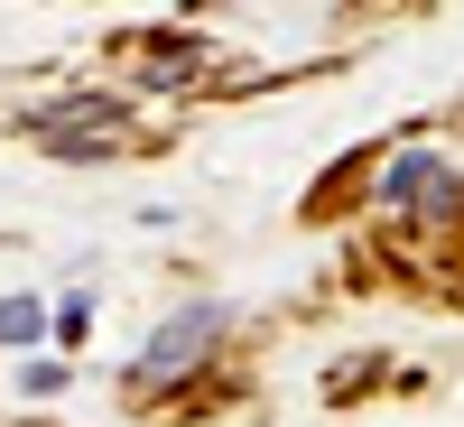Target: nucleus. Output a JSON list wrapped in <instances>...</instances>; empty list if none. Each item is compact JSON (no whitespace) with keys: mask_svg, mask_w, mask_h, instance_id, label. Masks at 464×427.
Masks as SVG:
<instances>
[{"mask_svg":"<svg viewBox=\"0 0 464 427\" xmlns=\"http://www.w3.org/2000/svg\"><path fill=\"white\" fill-rule=\"evenodd\" d=\"M214 325H223L214 306H186V316H168V335H159V344H149V354H140V381H168L177 363H196L205 344H214Z\"/></svg>","mask_w":464,"mask_h":427,"instance_id":"1","label":"nucleus"},{"mask_svg":"<svg viewBox=\"0 0 464 427\" xmlns=\"http://www.w3.org/2000/svg\"><path fill=\"white\" fill-rule=\"evenodd\" d=\"M37 325H47L37 297H0V344H37Z\"/></svg>","mask_w":464,"mask_h":427,"instance_id":"2","label":"nucleus"}]
</instances>
